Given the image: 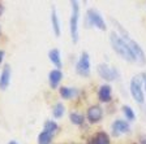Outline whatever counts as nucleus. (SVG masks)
<instances>
[{"label":"nucleus","mask_w":146,"mask_h":144,"mask_svg":"<svg viewBox=\"0 0 146 144\" xmlns=\"http://www.w3.org/2000/svg\"><path fill=\"white\" fill-rule=\"evenodd\" d=\"M129 123L125 122L123 120H117L112 123V130L115 135H119V134H125V132H129Z\"/></svg>","instance_id":"obj_9"},{"label":"nucleus","mask_w":146,"mask_h":144,"mask_svg":"<svg viewBox=\"0 0 146 144\" xmlns=\"http://www.w3.org/2000/svg\"><path fill=\"white\" fill-rule=\"evenodd\" d=\"M3 59H4V51H0V62L3 61Z\"/></svg>","instance_id":"obj_22"},{"label":"nucleus","mask_w":146,"mask_h":144,"mask_svg":"<svg viewBox=\"0 0 146 144\" xmlns=\"http://www.w3.org/2000/svg\"><path fill=\"white\" fill-rule=\"evenodd\" d=\"M98 97H99L100 101L103 103H108L111 100V87H110L108 84H104L102 87L99 88V92H98Z\"/></svg>","instance_id":"obj_12"},{"label":"nucleus","mask_w":146,"mask_h":144,"mask_svg":"<svg viewBox=\"0 0 146 144\" xmlns=\"http://www.w3.org/2000/svg\"><path fill=\"white\" fill-rule=\"evenodd\" d=\"M88 17H89V21L93 26L98 27L99 30H106V24H104V20L102 18L100 13L95 9H89L88 11Z\"/></svg>","instance_id":"obj_6"},{"label":"nucleus","mask_w":146,"mask_h":144,"mask_svg":"<svg viewBox=\"0 0 146 144\" xmlns=\"http://www.w3.org/2000/svg\"><path fill=\"white\" fill-rule=\"evenodd\" d=\"M78 3L77 1H72V17H70V35H72V40L74 43L78 40Z\"/></svg>","instance_id":"obj_2"},{"label":"nucleus","mask_w":146,"mask_h":144,"mask_svg":"<svg viewBox=\"0 0 146 144\" xmlns=\"http://www.w3.org/2000/svg\"><path fill=\"white\" fill-rule=\"evenodd\" d=\"M131 93L133 96V99L136 100L137 103L142 104L145 101V96H143V91L141 88V82H140V78H133L131 82Z\"/></svg>","instance_id":"obj_4"},{"label":"nucleus","mask_w":146,"mask_h":144,"mask_svg":"<svg viewBox=\"0 0 146 144\" xmlns=\"http://www.w3.org/2000/svg\"><path fill=\"white\" fill-rule=\"evenodd\" d=\"M77 73L82 77L90 75V60H89V55L86 52L81 55L78 62H77Z\"/></svg>","instance_id":"obj_5"},{"label":"nucleus","mask_w":146,"mask_h":144,"mask_svg":"<svg viewBox=\"0 0 146 144\" xmlns=\"http://www.w3.org/2000/svg\"><path fill=\"white\" fill-rule=\"evenodd\" d=\"M9 144H17V143H16V141H11V143H9Z\"/></svg>","instance_id":"obj_24"},{"label":"nucleus","mask_w":146,"mask_h":144,"mask_svg":"<svg viewBox=\"0 0 146 144\" xmlns=\"http://www.w3.org/2000/svg\"><path fill=\"white\" fill-rule=\"evenodd\" d=\"M9 82H11V66L5 65L1 74H0V88L5 90L9 86Z\"/></svg>","instance_id":"obj_10"},{"label":"nucleus","mask_w":146,"mask_h":144,"mask_svg":"<svg viewBox=\"0 0 146 144\" xmlns=\"http://www.w3.org/2000/svg\"><path fill=\"white\" fill-rule=\"evenodd\" d=\"M60 95L63 96V99H72V97H74L77 95V90L72 87H61Z\"/></svg>","instance_id":"obj_15"},{"label":"nucleus","mask_w":146,"mask_h":144,"mask_svg":"<svg viewBox=\"0 0 146 144\" xmlns=\"http://www.w3.org/2000/svg\"><path fill=\"white\" fill-rule=\"evenodd\" d=\"M93 144H110V136L106 132H98L93 139Z\"/></svg>","instance_id":"obj_16"},{"label":"nucleus","mask_w":146,"mask_h":144,"mask_svg":"<svg viewBox=\"0 0 146 144\" xmlns=\"http://www.w3.org/2000/svg\"><path fill=\"white\" fill-rule=\"evenodd\" d=\"M51 139H52V135L48 134L46 131H42L38 135V144H50L51 143Z\"/></svg>","instance_id":"obj_17"},{"label":"nucleus","mask_w":146,"mask_h":144,"mask_svg":"<svg viewBox=\"0 0 146 144\" xmlns=\"http://www.w3.org/2000/svg\"><path fill=\"white\" fill-rule=\"evenodd\" d=\"M48 57H50V60H51V62L56 68H61V60H60V52H59V49H51L48 53Z\"/></svg>","instance_id":"obj_13"},{"label":"nucleus","mask_w":146,"mask_h":144,"mask_svg":"<svg viewBox=\"0 0 146 144\" xmlns=\"http://www.w3.org/2000/svg\"><path fill=\"white\" fill-rule=\"evenodd\" d=\"M51 22H52V29H54L55 35L59 36L60 35V24H59V18L55 9H52V13H51Z\"/></svg>","instance_id":"obj_14"},{"label":"nucleus","mask_w":146,"mask_h":144,"mask_svg":"<svg viewBox=\"0 0 146 144\" xmlns=\"http://www.w3.org/2000/svg\"><path fill=\"white\" fill-rule=\"evenodd\" d=\"M123 113L125 114L127 120H129V121H133L134 118H136V114H134L133 109H132L131 107H128V105H124V107H123Z\"/></svg>","instance_id":"obj_20"},{"label":"nucleus","mask_w":146,"mask_h":144,"mask_svg":"<svg viewBox=\"0 0 146 144\" xmlns=\"http://www.w3.org/2000/svg\"><path fill=\"white\" fill-rule=\"evenodd\" d=\"M70 121H72V123H74V125H81V123L84 122V116L80 113H76V112H72V113H70Z\"/></svg>","instance_id":"obj_21"},{"label":"nucleus","mask_w":146,"mask_h":144,"mask_svg":"<svg viewBox=\"0 0 146 144\" xmlns=\"http://www.w3.org/2000/svg\"><path fill=\"white\" fill-rule=\"evenodd\" d=\"M61 78H63V74H61V72L59 69L56 70H52V72H50L48 74V81H50V86H51L52 88H56L59 86V83H60Z\"/></svg>","instance_id":"obj_11"},{"label":"nucleus","mask_w":146,"mask_h":144,"mask_svg":"<svg viewBox=\"0 0 146 144\" xmlns=\"http://www.w3.org/2000/svg\"><path fill=\"white\" fill-rule=\"evenodd\" d=\"M110 40H111L112 48L115 49L116 53L120 55V56H121L124 60H127V61H131V62L132 61H134L133 56H132L131 51H129V47H128L127 42H125L123 38H120L116 33H112L111 34V36H110Z\"/></svg>","instance_id":"obj_1"},{"label":"nucleus","mask_w":146,"mask_h":144,"mask_svg":"<svg viewBox=\"0 0 146 144\" xmlns=\"http://www.w3.org/2000/svg\"><path fill=\"white\" fill-rule=\"evenodd\" d=\"M98 74L106 81H113L116 78L117 73H116L115 69H111L110 66L100 64V65H98Z\"/></svg>","instance_id":"obj_7"},{"label":"nucleus","mask_w":146,"mask_h":144,"mask_svg":"<svg viewBox=\"0 0 146 144\" xmlns=\"http://www.w3.org/2000/svg\"><path fill=\"white\" fill-rule=\"evenodd\" d=\"M52 113H54V117L55 118L63 117V114H64V105L61 104V103H58V104L54 107V109H52Z\"/></svg>","instance_id":"obj_19"},{"label":"nucleus","mask_w":146,"mask_h":144,"mask_svg":"<svg viewBox=\"0 0 146 144\" xmlns=\"http://www.w3.org/2000/svg\"><path fill=\"white\" fill-rule=\"evenodd\" d=\"M56 130H58V125H56V122H54V121H47V122L44 123V130H43V131L54 135Z\"/></svg>","instance_id":"obj_18"},{"label":"nucleus","mask_w":146,"mask_h":144,"mask_svg":"<svg viewBox=\"0 0 146 144\" xmlns=\"http://www.w3.org/2000/svg\"><path fill=\"white\" fill-rule=\"evenodd\" d=\"M1 13H3V5L0 4V16H1Z\"/></svg>","instance_id":"obj_23"},{"label":"nucleus","mask_w":146,"mask_h":144,"mask_svg":"<svg viewBox=\"0 0 146 144\" xmlns=\"http://www.w3.org/2000/svg\"><path fill=\"white\" fill-rule=\"evenodd\" d=\"M145 88H146V79H145Z\"/></svg>","instance_id":"obj_25"},{"label":"nucleus","mask_w":146,"mask_h":144,"mask_svg":"<svg viewBox=\"0 0 146 144\" xmlns=\"http://www.w3.org/2000/svg\"><path fill=\"white\" fill-rule=\"evenodd\" d=\"M124 40L127 42L128 47H129V51H131L134 61H137V62H140V64H145L146 62V57H145V53H143V51H142V48L137 44L134 40H132L129 36H125Z\"/></svg>","instance_id":"obj_3"},{"label":"nucleus","mask_w":146,"mask_h":144,"mask_svg":"<svg viewBox=\"0 0 146 144\" xmlns=\"http://www.w3.org/2000/svg\"><path fill=\"white\" fill-rule=\"evenodd\" d=\"M102 116H103V112H102V108L98 107V105H93L88 109V118L90 122L97 123L102 120Z\"/></svg>","instance_id":"obj_8"}]
</instances>
